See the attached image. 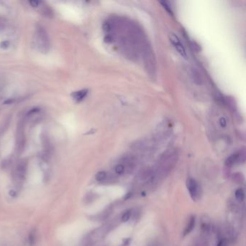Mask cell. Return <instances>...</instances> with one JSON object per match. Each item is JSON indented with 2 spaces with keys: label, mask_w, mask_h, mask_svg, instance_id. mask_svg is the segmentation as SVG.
<instances>
[{
  "label": "cell",
  "mask_w": 246,
  "mask_h": 246,
  "mask_svg": "<svg viewBox=\"0 0 246 246\" xmlns=\"http://www.w3.org/2000/svg\"><path fill=\"white\" fill-rule=\"evenodd\" d=\"M35 43L36 46L40 52L46 54L50 49V40L48 33L42 26H38L36 28L35 34Z\"/></svg>",
  "instance_id": "cell-1"
},
{
  "label": "cell",
  "mask_w": 246,
  "mask_h": 246,
  "mask_svg": "<svg viewBox=\"0 0 246 246\" xmlns=\"http://www.w3.org/2000/svg\"><path fill=\"white\" fill-rule=\"evenodd\" d=\"M186 186L193 200H199L201 195V188L199 183L195 179L189 178L186 180Z\"/></svg>",
  "instance_id": "cell-2"
},
{
  "label": "cell",
  "mask_w": 246,
  "mask_h": 246,
  "mask_svg": "<svg viewBox=\"0 0 246 246\" xmlns=\"http://www.w3.org/2000/svg\"><path fill=\"white\" fill-rule=\"evenodd\" d=\"M27 167H28V163L25 160H20L17 164L14 173L15 180L17 183H20L24 180L26 176Z\"/></svg>",
  "instance_id": "cell-3"
},
{
  "label": "cell",
  "mask_w": 246,
  "mask_h": 246,
  "mask_svg": "<svg viewBox=\"0 0 246 246\" xmlns=\"http://www.w3.org/2000/svg\"><path fill=\"white\" fill-rule=\"evenodd\" d=\"M169 39H170V42L173 43L174 47L176 48V49L177 50L178 54H180L183 58L185 59H188L187 52L186 51H185V49L184 48V46H183V44L181 43L179 38L178 37L176 34H174V33H170V34H169Z\"/></svg>",
  "instance_id": "cell-4"
},
{
  "label": "cell",
  "mask_w": 246,
  "mask_h": 246,
  "mask_svg": "<svg viewBox=\"0 0 246 246\" xmlns=\"http://www.w3.org/2000/svg\"><path fill=\"white\" fill-rule=\"evenodd\" d=\"M241 160L243 161L245 160V153L244 152H238L231 155L227 158L225 160V165L227 167H231L236 162H240Z\"/></svg>",
  "instance_id": "cell-5"
},
{
  "label": "cell",
  "mask_w": 246,
  "mask_h": 246,
  "mask_svg": "<svg viewBox=\"0 0 246 246\" xmlns=\"http://www.w3.org/2000/svg\"><path fill=\"white\" fill-rule=\"evenodd\" d=\"M191 76L193 79V82L195 83L197 85H201L203 83V78H202L201 75L199 72V71L197 69H192L191 72Z\"/></svg>",
  "instance_id": "cell-6"
},
{
  "label": "cell",
  "mask_w": 246,
  "mask_h": 246,
  "mask_svg": "<svg viewBox=\"0 0 246 246\" xmlns=\"http://www.w3.org/2000/svg\"><path fill=\"white\" fill-rule=\"evenodd\" d=\"M88 93V90H79V91L75 92L72 94V98L76 100V102H81L84 98L86 97V95Z\"/></svg>",
  "instance_id": "cell-7"
},
{
  "label": "cell",
  "mask_w": 246,
  "mask_h": 246,
  "mask_svg": "<svg viewBox=\"0 0 246 246\" xmlns=\"http://www.w3.org/2000/svg\"><path fill=\"white\" fill-rule=\"evenodd\" d=\"M195 224H196V218H195V217L192 216V217H191V218H190L188 224H187V226L185 228V230H184V232H183L184 236L188 235V234H190L191 232H192V230H194V227H195Z\"/></svg>",
  "instance_id": "cell-8"
},
{
  "label": "cell",
  "mask_w": 246,
  "mask_h": 246,
  "mask_svg": "<svg viewBox=\"0 0 246 246\" xmlns=\"http://www.w3.org/2000/svg\"><path fill=\"white\" fill-rule=\"evenodd\" d=\"M114 171L118 176L123 175L125 173V171H126V166L124 165L123 163H119L116 164L115 167H114Z\"/></svg>",
  "instance_id": "cell-9"
},
{
  "label": "cell",
  "mask_w": 246,
  "mask_h": 246,
  "mask_svg": "<svg viewBox=\"0 0 246 246\" xmlns=\"http://www.w3.org/2000/svg\"><path fill=\"white\" fill-rule=\"evenodd\" d=\"M235 198L239 201H243L245 199V192H244L243 189L241 188H238L235 192Z\"/></svg>",
  "instance_id": "cell-10"
},
{
  "label": "cell",
  "mask_w": 246,
  "mask_h": 246,
  "mask_svg": "<svg viewBox=\"0 0 246 246\" xmlns=\"http://www.w3.org/2000/svg\"><path fill=\"white\" fill-rule=\"evenodd\" d=\"M160 3L162 4V7H163L164 10H165L166 11H167V13H168L170 15H173V10H172L171 6L170 5V4H169L168 1H160Z\"/></svg>",
  "instance_id": "cell-11"
},
{
  "label": "cell",
  "mask_w": 246,
  "mask_h": 246,
  "mask_svg": "<svg viewBox=\"0 0 246 246\" xmlns=\"http://www.w3.org/2000/svg\"><path fill=\"white\" fill-rule=\"evenodd\" d=\"M107 176H108V175L105 171H100L96 174L95 179L99 182H102L107 178Z\"/></svg>",
  "instance_id": "cell-12"
},
{
  "label": "cell",
  "mask_w": 246,
  "mask_h": 246,
  "mask_svg": "<svg viewBox=\"0 0 246 246\" xmlns=\"http://www.w3.org/2000/svg\"><path fill=\"white\" fill-rule=\"evenodd\" d=\"M131 214H132V211H131V209L126 211V212L123 214V215H122L121 221L123 222H126L129 221L131 217Z\"/></svg>",
  "instance_id": "cell-13"
},
{
  "label": "cell",
  "mask_w": 246,
  "mask_h": 246,
  "mask_svg": "<svg viewBox=\"0 0 246 246\" xmlns=\"http://www.w3.org/2000/svg\"><path fill=\"white\" fill-rule=\"evenodd\" d=\"M36 230H33L31 232L29 235V244L31 246L34 245L35 243H36Z\"/></svg>",
  "instance_id": "cell-14"
},
{
  "label": "cell",
  "mask_w": 246,
  "mask_h": 246,
  "mask_svg": "<svg viewBox=\"0 0 246 246\" xmlns=\"http://www.w3.org/2000/svg\"><path fill=\"white\" fill-rule=\"evenodd\" d=\"M10 46V43L9 40H3L1 43H0V48L3 50H6L8 49Z\"/></svg>",
  "instance_id": "cell-15"
},
{
  "label": "cell",
  "mask_w": 246,
  "mask_h": 246,
  "mask_svg": "<svg viewBox=\"0 0 246 246\" xmlns=\"http://www.w3.org/2000/svg\"><path fill=\"white\" fill-rule=\"evenodd\" d=\"M219 122H220V125L221 126V127L224 128V127H226V126H227V120H226V118L224 117L220 118Z\"/></svg>",
  "instance_id": "cell-16"
},
{
  "label": "cell",
  "mask_w": 246,
  "mask_h": 246,
  "mask_svg": "<svg viewBox=\"0 0 246 246\" xmlns=\"http://www.w3.org/2000/svg\"><path fill=\"white\" fill-rule=\"evenodd\" d=\"M30 4H31V6H32L33 7H39V6L40 5V4H42V1H29Z\"/></svg>",
  "instance_id": "cell-17"
}]
</instances>
